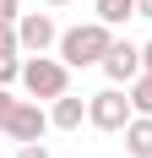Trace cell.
<instances>
[{"instance_id":"obj_11","label":"cell","mask_w":152,"mask_h":158,"mask_svg":"<svg viewBox=\"0 0 152 158\" xmlns=\"http://www.w3.org/2000/svg\"><path fill=\"white\" fill-rule=\"evenodd\" d=\"M22 82V55H0V87Z\"/></svg>"},{"instance_id":"obj_7","label":"cell","mask_w":152,"mask_h":158,"mask_svg":"<svg viewBox=\"0 0 152 158\" xmlns=\"http://www.w3.org/2000/svg\"><path fill=\"white\" fill-rule=\"evenodd\" d=\"M82 120H87V98H54V104H49V126L54 131H82Z\"/></svg>"},{"instance_id":"obj_5","label":"cell","mask_w":152,"mask_h":158,"mask_svg":"<svg viewBox=\"0 0 152 158\" xmlns=\"http://www.w3.org/2000/svg\"><path fill=\"white\" fill-rule=\"evenodd\" d=\"M147 65H141V44H130V38H114L103 55V77L114 82V87H130V82L141 77Z\"/></svg>"},{"instance_id":"obj_8","label":"cell","mask_w":152,"mask_h":158,"mask_svg":"<svg viewBox=\"0 0 152 158\" xmlns=\"http://www.w3.org/2000/svg\"><path fill=\"white\" fill-rule=\"evenodd\" d=\"M120 136H125V153L130 158H152V114H136Z\"/></svg>"},{"instance_id":"obj_16","label":"cell","mask_w":152,"mask_h":158,"mask_svg":"<svg viewBox=\"0 0 152 158\" xmlns=\"http://www.w3.org/2000/svg\"><path fill=\"white\" fill-rule=\"evenodd\" d=\"M141 65H147V71H152V38H147V44H141Z\"/></svg>"},{"instance_id":"obj_9","label":"cell","mask_w":152,"mask_h":158,"mask_svg":"<svg viewBox=\"0 0 152 158\" xmlns=\"http://www.w3.org/2000/svg\"><path fill=\"white\" fill-rule=\"evenodd\" d=\"M136 16V0H98V22L103 27H125Z\"/></svg>"},{"instance_id":"obj_2","label":"cell","mask_w":152,"mask_h":158,"mask_svg":"<svg viewBox=\"0 0 152 158\" xmlns=\"http://www.w3.org/2000/svg\"><path fill=\"white\" fill-rule=\"evenodd\" d=\"M22 87H27V98H38V104H54V98L71 93V65H65L60 55H27V60H22Z\"/></svg>"},{"instance_id":"obj_17","label":"cell","mask_w":152,"mask_h":158,"mask_svg":"<svg viewBox=\"0 0 152 158\" xmlns=\"http://www.w3.org/2000/svg\"><path fill=\"white\" fill-rule=\"evenodd\" d=\"M136 16H147V22H152V0H136Z\"/></svg>"},{"instance_id":"obj_6","label":"cell","mask_w":152,"mask_h":158,"mask_svg":"<svg viewBox=\"0 0 152 158\" xmlns=\"http://www.w3.org/2000/svg\"><path fill=\"white\" fill-rule=\"evenodd\" d=\"M44 131H49V109L38 98H22L11 109V120H6V136L11 142H44Z\"/></svg>"},{"instance_id":"obj_15","label":"cell","mask_w":152,"mask_h":158,"mask_svg":"<svg viewBox=\"0 0 152 158\" xmlns=\"http://www.w3.org/2000/svg\"><path fill=\"white\" fill-rule=\"evenodd\" d=\"M16 104H22V98H11L6 87H0V131H6V120H11V109H16Z\"/></svg>"},{"instance_id":"obj_3","label":"cell","mask_w":152,"mask_h":158,"mask_svg":"<svg viewBox=\"0 0 152 158\" xmlns=\"http://www.w3.org/2000/svg\"><path fill=\"white\" fill-rule=\"evenodd\" d=\"M130 120H136V104H130V93L114 87V82H109L103 93L87 98V126H98V131H125Z\"/></svg>"},{"instance_id":"obj_4","label":"cell","mask_w":152,"mask_h":158,"mask_svg":"<svg viewBox=\"0 0 152 158\" xmlns=\"http://www.w3.org/2000/svg\"><path fill=\"white\" fill-rule=\"evenodd\" d=\"M16 38H22V55H49V49L60 44V27H54V16H49V11H22Z\"/></svg>"},{"instance_id":"obj_14","label":"cell","mask_w":152,"mask_h":158,"mask_svg":"<svg viewBox=\"0 0 152 158\" xmlns=\"http://www.w3.org/2000/svg\"><path fill=\"white\" fill-rule=\"evenodd\" d=\"M16 158H54V153H49L44 142H22V147H16Z\"/></svg>"},{"instance_id":"obj_12","label":"cell","mask_w":152,"mask_h":158,"mask_svg":"<svg viewBox=\"0 0 152 158\" xmlns=\"http://www.w3.org/2000/svg\"><path fill=\"white\" fill-rule=\"evenodd\" d=\"M16 22H22V6L16 0H0V27H16Z\"/></svg>"},{"instance_id":"obj_1","label":"cell","mask_w":152,"mask_h":158,"mask_svg":"<svg viewBox=\"0 0 152 158\" xmlns=\"http://www.w3.org/2000/svg\"><path fill=\"white\" fill-rule=\"evenodd\" d=\"M109 44H114V27H103V22L92 16V22H82V27H65L54 49H60V60L76 71V65H103Z\"/></svg>"},{"instance_id":"obj_10","label":"cell","mask_w":152,"mask_h":158,"mask_svg":"<svg viewBox=\"0 0 152 158\" xmlns=\"http://www.w3.org/2000/svg\"><path fill=\"white\" fill-rule=\"evenodd\" d=\"M125 93H130V104H136V114H152V71H141V77L130 82V87H125Z\"/></svg>"},{"instance_id":"obj_18","label":"cell","mask_w":152,"mask_h":158,"mask_svg":"<svg viewBox=\"0 0 152 158\" xmlns=\"http://www.w3.org/2000/svg\"><path fill=\"white\" fill-rule=\"evenodd\" d=\"M49 6H65V0H49Z\"/></svg>"},{"instance_id":"obj_13","label":"cell","mask_w":152,"mask_h":158,"mask_svg":"<svg viewBox=\"0 0 152 158\" xmlns=\"http://www.w3.org/2000/svg\"><path fill=\"white\" fill-rule=\"evenodd\" d=\"M0 55H22V38H16V27H0Z\"/></svg>"}]
</instances>
